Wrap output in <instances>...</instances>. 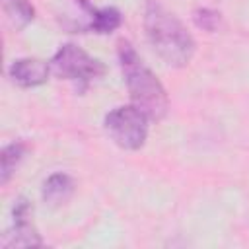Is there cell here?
<instances>
[{
    "label": "cell",
    "instance_id": "obj_1",
    "mask_svg": "<svg viewBox=\"0 0 249 249\" xmlns=\"http://www.w3.org/2000/svg\"><path fill=\"white\" fill-rule=\"evenodd\" d=\"M144 29L156 54L171 68L187 66L195 56V39L183 21L160 0H146Z\"/></svg>",
    "mask_w": 249,
    "mask_h": 249
},
{
    "label": "cell",
    "instance_id": "obj_2",
    "mask_svg": "<svg viewBox=\"0 0 249 249\" xmlns=\"http://www.w3.org/2000/svg\"><path fill=\"white\" fill-rule=\"evenodd\" d=\"M119 64L124 76V84L132 105H136L150 121H161L169 111V97L158 76L146 66L142 56L130 45V41L121 39L117 45Z\"/></svg>",
    "mask_w": 249,
    "mask_h": 249
},
{
    "label": "cell",
    "instance_id": "obj_3",
    "mask_svg": "<svg viewBox=\"0 0 249 249\" xmlns=\"http://www.w3.org/2000/svg\"><path fill=\"white\" fill-rule=\"evenodd\" d=\"M49 62L54 76L76 84L80 91L105 74V64L74 43H64Z\"/></svg>",
    "mask_w": 249,
    "mask_h": 249
},
{
    "label": "cell",
    "instance_id": "obj_4",
    "mask_svg": "<svg viewBox=\"0 0 249 249\" xmlns=\"http://www.w3.org/2000/svg\"><path fill=\"white\" fill-rule=\"evenodd\" d=\"M148 121L136 105H119L105 115L103 126L119 148L134 152L140 150L148 138Z\"/></svg>",
    "mask_w": 249,
    "mask_h": 249
},
{
    "label": "cell",
    "instance_id": "obj_5",
    "mask_svg": "<svg viewBox=\"0 0 249 249\" xmlns=\"http://www.w3.org/2000/svg\"><path fill=\"white\" fill-rule=\"evenodd\" d=\"M0 245L10 247H41L43 239L33 224V204L25 196H18L12 206V226L2 235Z\"/></svg>",
    "mask_w": 249,
    "mask_h": 249
},
{
    "label": "cell",
    "instance_id": "obj_6",
    "mask_svg": "<svg viewBox=\"0 0 249 249\" xmlns=\"http://www.w3.org/2000/svg\"><path fill=\"white\" fill-rule=\"evenodd\" d=\"M8 74L14 84H18L21 88H35V86L45 84L49 80V76L53 74V70H51V62H47V60L23 56V58H16L10 64Z\"/></svg>",
    "mask_w": 249,
    "mask_h": 249
},
{
    "label": "cell",
    "instance_id": "obj_7",
    "mask_svg": "<svg viewBox=\"0 0 249 249\" xmlns=\"http://www.w3.org/2000/svg\"><path fill=\"white\" fill-rule=\"evenodd\" d=\"M78 6L88 16V23L84 25L82 31H93V33H99V35H107V33L115 31L117 27H121V23H123L121 12L113 6L95 8L89 0H78Z\"/></svg>",
    "mask_w": 249,
    "mask_h": 249
},
{
    "label": "cell",
    "instance_id": "obj_8",
    "mask_svg": "<svg viewBox=\"0 0 249 249\" xmlns=\"http://www.w3.org/2000/svg\"><path fill=\"white\" fill-rule=\"evenodd\" d=\"M72 193H74V179L68 173H62V171H56V173L49 175L43 183V189H41L43 200L53 204V206L64 204L72 196Z\"/></svg>",
    "mask_w": 249,
    "mask_h": 249
},
{
    "label": "cell",
    "instance_id": "obj_9",
    "mask_svg": "<svg viewBox=\"0 0 249 249\" xmlns=\"http://www.w3.org/2000/svg\"><path fill=\"white\" fill-rule=\"evenodd\" d=\"M2 2V12L8 19V23L19 31L25 25H29L35 18V8L29 4V0H0Z\"/></svg>",
    "mask_w": 249,
    "mask_h": 249
},
{
    "label": "cell",
    "instance_id": "obj_10",
    "mask_svg": "<svg viewBox=\"0 0 249 249\" xmlns=\"http://www.w3.org/2000/svg\"><path fill=\"white\" fill-rule=\"evenodd\" d=\"M25 152H27V144L23 140L10 142V144H6L2 148V152H0V183L2 185H6L10 181V177L14 175L16 167L23 160Z\"/></svg>",
    "mask_w": 249,
    "mask_h": 249
},
{
    "label": "cell",
    "instance_id": "obj_11",
    "mask_svg": "<svg viewBox=\"0 0 249 249\" xmlns=\"http://www.w3.org/2000/svg\"><path fill=\"white\" fill-rule=\"evenodd\" d=\"M193 19H195L196 27H200L208 33H214V31H218V27L222 23V14L212 8H198V10H195Z\"/></svg>",
    "mask_w": 249,
    "mask_h": 249
}]
</instances>
